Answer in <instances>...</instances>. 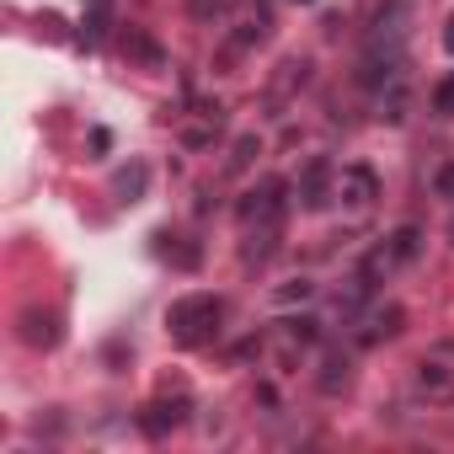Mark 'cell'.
Masks as SVG:
<instances>
[{"label": "cell", "mask_w": 454, "mask_h": 454, "mask_svg": "<svg viewBox=\"0 0 454 454\" xmlns=\"http://www.w3.org/2000/svg\"><path fill=\"white\" fill-rule=\"evenodd\" d=\"M316 385H321V395H342V390L353 385V358H348V353H326Z\"/></svg>", "instance_id": "9"}, {"label": "cell", "mask_w": 454, "mask_h": 454, "mask_svg": "<svg viewBox=\"0 0 454 454\" xmlns=\"http://www.w3.org/2000/svg\"><path fill=\"white\" fill-rule=\"evenodd\" d=\"M219 321H224V300L219 294H182L166 310V332H171L176 348H208L219 337Z\"/></svg>", "instance_id": "2"}, {"label": "cell", "mask_w": 454, "mask_h": 454, "mask_svg": "<svg viewBox=\"0 0 454 454\" xmlns=\"http://www.w3.org/2000/svg\"><path fill=\"white\" fill-rule=\"evenodd\" d=\"M236 219H241V257L247 262H268L278 252V231H284V182L278 176H262L241 203H236Z\"/></svg>", "instance_id": "1"}, {"label": "cell", "mask_w": 454, "mask_h": 454, "mask_svg": "<svg viewBox=\"0 0 454 454\" xmlns=\"http://www.w3.org/2000/svg\"><path fill=\"white\" fill-rule=\"evenodd\" d=\"M443 49H449V54H454V17H449V22H443Z\"/></svg>", "instance_id": "18"}, {"label": "cell", "mask_w": 454, "mask_h": 454, "mask_svg": "<svg viewBox=\"0 0 454 454\" xmlns=\"http://www.w3.org/2000/svg\"><path fill=\"white\" fill-rule=\"evenodd\" d=\"M17 337L27 342V348H54L59 342V316H49V310H22L17 316Z\"/></svg>", "instance_id": "7"}, {"label": "cell", "mask_w": 454, "mask_h": 454, "mask_svg": "<svg viewBox=\"0 0 454 454\" xmlns=\"http://www.w3.org/2000/svg\"><path fill=\"white\" fill-rule=\"evenodd\" d=\"M310 294H316V284H310V278H294V284H284V289H273V300H278V305H294V300L305 305Z\"/></svg>", "instance_id": "12"}, {"label": "cell", "mask_w": 454, "mask_h": 454, "mask_svg": "<svg viewBox=\"0 0 454 454\" xmlns=\"http://www.w3.org/2000/svg\"><path fill=\"white\" fill-rule=\"evenodd\" d=\"M433 113H443V118H454V75H443V81L433 86Z\"/></svg>", "instance_id": "13"}, {"label": "cell", "mask_w": 454, "mask_h": 454, "mask_svg": "<svg viewBox=\"0 0 454 454\" xmlns=\"http://www.w3.org/2000/svg\"><path fill=\"white\" fill-rule=\"evenodd\" d=\"M401 321H406V316H401V305H380V310H369V316H364L358 342H364V348H374V342L395 337V332H401Z\"/></svg>", "instance_id": "8"}, {"label": "cell", "mask_w": 454, "mask_h": 454, "mask_svg": "<svg viewBox=\"0 0 454 454\" xmlns=\"http://www.w3.org/2000/svg\"><path fill=\"white\" fill-rule=\"evenodd\" d=\"M417 252H422V231H417V224H401V231H390V236L364 257V278H369V284H385V278H395L401 268H411Z\"/></svg>", "instance_id": "3"}, {"label": "cell", "mask_w": 454, "mask_h": 454, "mask_svg": "<svg viewBox=\"0 0 454 454\" xmlns=\"http://www.w3.org/2000/svg\"><path fill=\"white\" fill-rule=\"evenodd\" d=\"M332 198L342 203V214L364 219V214L374 208V198H380V182H374V171H369V166H342V171H337V192H332Z\"/></svg>", "instance_id": "4"}, {"label": "cell", "mask_w": 454, "mask_h": 454, "mask_svg": "<svg viewBox=\"0 0 454 454\" xmlns=\"http://www.w3.org/2000/svg\"><path fill=\"white\" fill-rule=\"evenodd\" d=\"M160 257L176 268H198V247H160Z\"/></svg>", "instance_id": "16"}, {"label": "cell", "mask_w": 454, "mask_h": 454, "mask_svg": "<svg viewBox=\"0 0 454 454\" xmlns=\"http://www.w3.org/2000/svg\"><path fill=\"white\" fill-rule=\"evenodd\" d=\"M422 358H427V364H438V369H449V374H454V337H443V342H433V348H427V353H422Z\"/></svg>", "instance_id": "14"}, {"label": "cell", "mask_w": 454, "mask_h": 454, "mask_svg": "<svg viewBox=\"0 0 454 454\" xmlns=\"http://www.w3.org/2000/svg\"><path fill=\"white\" fill-rule=\"evenodd\" d=\"M145 182H150V166H145V160H134L129 171H118V176H113V198H118V203H139V198H145Z\"/></svg>", "instance_id": "10"}, {"label": "cell", "mask_w": 454, "mask_h": 454, "mask_svg": "<svg viewBox=\"0 0 454 454\" xmlns=\"http://www.w3.org/2000/svg\"><path fill=\"white\" fill-rule=\"evenodd\" d=\"M231 12V0H192V17L198 22H214V17H224Z\"/></svg>", "instance_id": "15"}, {"label": "cell", "mask_w": 454, "mask_h": 454, "mask_svg": "<svg viewBox=\"0 0 454 454\" xmlns=\"http://www.w3.org/2000/svg\"><path fill=\"white\" fill-rule=\"evenodd\" d=\"M433 187H438V198H449V203H454V166H443V171H438V182H433Z\"/></svg>", "instance_id": "17"}, {"label": "cell", "mask_w": 454, "mask_h": 454, "mask_svg": "<svg viewBox=\"0 0 454 454\" xmlns=\"http://www.w3.org/2000/svg\"><path fill=\"white\" fill-rule=\"evenodd\" d=\"M187 422V395H176V401H150L145 411H139V427L150 433V438H166L171 427H182Z\"/></svg>", "instance_id": "6"}, {"label": "cell", "mask_w": 454, "mask_h": 454, "mask_svg": "<svg viewBox=\"0 0 454 454\" xmlns=\"http://www.w3.org/2000/svg\"><path fill=\"white\" fill-rule=\"evenodd\" d=\"M300 6H310V0H300Z\"/></svg>", "instance_id": "19"}, {"label": "cell", "mask_w": 454, "mask_h": 454, "mask_svg": "<svg viewBox=\"0 0 454 454\" xmlns=\"http://www.w3.org/2000/svg\"><path fill=\"white\" fill-rule=\"evenodd\" d=\"M310 81V59H284V75H278V86H273V97H289L294 86H305Z\"/></svg>", "instance_id": "11"}, {"label": "cell", "mask_w": 454, "mask_h": 454, "mask_svg": "<svg viewBox=\"0 0 454 454\" xmlns=\"http://www.w3.org/2000/svg\"><path fill=\"white\" fill-rule=\"evenodd\" d=\"M294 192H300V203H305V208H326V203H332V192H337V171H332V160H310V166L300 171Z\"/></svg>", "instance_id": "5"}]
</instances>
